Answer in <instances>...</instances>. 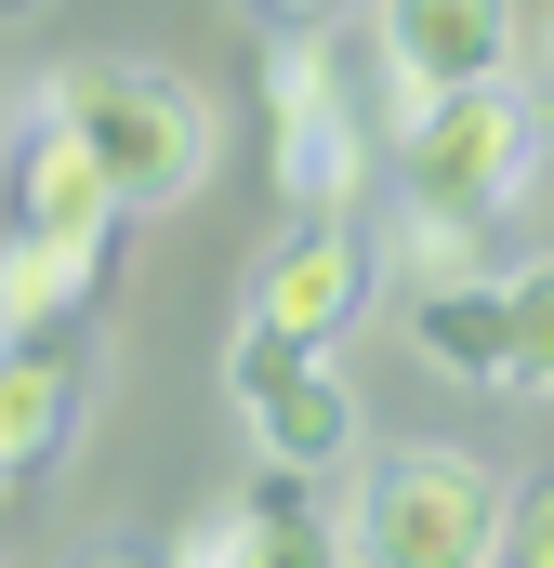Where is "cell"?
<instances>
[{"instance_id": "1", "label": "cell", "mask_w": 554, "mask_h": 568, "mask_svg": "<svg viewBox=\"0 0 554 568\" xmlns=\"http://www.w3.org/2000/svg\"><path fill=\"white\" fill-rule=\"evenodd\" d=\"M53 120L93 145V172H106L120 212H185L212 185V145H225L212 133V93L172 80V67H66Z\"/></svg>"}, {"instance_id": "2", "label": "cell", "mask_w": 554, "mask_h": 568, "mask_svg": "<svg viewBox=\"0 0 554 568\" xmlns=\"http://www.w3.org/2000/svg\"><path fill=\"white\" fill-rule=\"evenodd\" d=\"M397 199L422 212H515L529 185H542V106L515 93V80H462V93H397Z\"/></svg>"}, {"instance_id": "3", "label": "cell", "mask_w": 554, "mask_h": 568, "mask_svg": "<svg viewBox=\"0 0 554 568\" xmlns=\"http://www.w3.org/2000/svg\"><path fill=\"white\" fill-rule=\"evenodd\" d=\"M502 476L449 436L383 449L357 476V516H343V568H502Z\"/></svg>"}, {"instance_id": "4", "label": "cell", "mask_w": 554, "mask_h": 568, "mask_svg": "<svg viewBox=\"0 0 554 568\" xmlns=\"http://www.w3.org/2000/svg\"><path fill=\"white\" fill-rule=\"evenodd\" d=\"M225 397H238V424L265 463L290 476H330V463H357V397H343V371L304 344V331H238V357H225Z\"/></svg>"}, {"instance_id": "5", "label": "cell", "mask_w": 554, "mask_h": 568, "mask_svg": "<svg viewBox=\"0 0 554 568\" xmlns=\"http://www.w3.org/2000/svg\"><path fill=\"white\" fill-rule=\"evenodd\" d=\"M515 40H529L515 0H383V80H397V93L515 80Z\"/></svg>"}, {"instance_id": "6", "label": "cell", "mask_w": 554, "mask_h": 568, "mask_svg": "<svg viewBox=\"0 0 554 568\" xmlns=\"http://www.w3.org/2000/svg\"><path fill=\"white\" fill-rule=\"evenodd\" d=\"M13 225H66V239H106V225H120V199H106L93 145L53 120V80L13 106Z\"/></svg>"}, {"instance_id": "7", "label": "cell", "mask_w": 554, "mask_h": 568, "mask_svg": "<svg viewBox=\"0 0 554 568\" xmlns=\"http://www.w3.org/2000/svg\"><path fill=\"white\" fill-rule=\"evenodd\" d=\"M357 304H370V252H357L343 225H290L265 252V278H252V317H265V331H304V344H330Z\"/></svg>"}, {"instance_id": "8", "label": "cell", "mask_w": 554, "mask_h": 568, "mask_svg": "<svg viewBox=\"0 0 554 568\" xmlns=\"http://www.w3.org/2000/svg\"><path fill=\"white\" fill-rule=\"evenodd\" d=\"M93 291H106V239L13 225L0 239V344H53L66 317H93Z\"/></svg>"}, {"instance_id": "9", "label": "cell", "mask_w": 554, "mask_h": 568, "mask_svg": "<svg viewBox=\"0 0 554 568\" xmlns=\"http://www.w3.org/2000/svg\"><path fill=\"white\" fill-rule=\"evenodd\" d=\"M277 199H290V225H343V212L370 199V120H357V106L277 120Z\"/></svg>"}, {"instance_id": "10", "label": "cell", "mask_w": 554, "mask_h": 568, "mask_svg": "<svg viewBox=\"0 0 554 568\" xmlns=\"http://www.w3.org/2000/svg\"><path fill=\"white\" fill-rule=\"evenodd\" d=\"M410 344L462 384H515V291L502 278H435L410 291Z\"/></svg>"}, {"instance_id": "11", "label": "cell", "mask_w": 554, "mask_h": 568, "mask_svg": "<svg viewBox=\"0 0 554 568\" xmlns=\"http://www.w3.org/2000/svg\"><path fill=\"white\" fill-rule=\"evenodd\" d=\"M66 436H80V371L53 344H0V476L53 463Z\"/></svg>"}, {"instance_id": "12", "label": "cell", "mask_w": 554, "mask_h": 568, "mask_svg": "<svg viewBox=\"0 0 554 568\" xmlns=\"http://www.w3.org/2000/svg\"><path fill=\"white\" fill-rule=\"evenodd\" d=\"M397 278H410V291L489 278V225H475V212H422V199H410V225H397Z\"/></svg>"}, {"instance_id": "13", "label": "cell", "mask_w": 554, "mask_h": 568, "mask_svg": "<svg viewBox=\"0 0 554 568\" xmlns=\"http://www.w3.org/2000/svg\"><path fill=\"white\" fill-rule=\"evenodd\" d=\"M502 291H515V384L554 397V265H529V278H502Z\"/></svg>"}, {"instance_id": "14", "label": "cell", "mask_w": 554, "mask_h": 568, "mask_svg": "<svg viewBox=\"0 0 554 568\" xmlns=\"http://www.w3.org/2000/svg\"><path fill=\"white\" fill-rule=\"evenodd\" d=\"M502 568H554V489H515L502 503Z\"/></svg>"}, {"instance_id": "15", "label": "cell", "mask_w": 554, "mask_h": 568, "mask_svg": "<svg viewBox=\"0 0 554 568\" xmlns=\"http://www.w3.org/2000/svg\"><path fill=\"white\" fill-rule=\"evenodd\" d=\"M238 13H252V27H330L343 0H238Z\"/></svg>"}, {"instance_id": "16", "label": "cell", "mask_w": 554, "mask_h": 568, "mask_svg": "<svg viewBox=\"0 0 554 568\" xmlns=\"http://www.w3.org/2000/svg\"><path fill=\"white\" fill-rule=\"evenodd\" d=\"M93 568H172V556H145V542H106V556H93Z\"/></svg>"}, {"instance_id": "17", "label": "cell", "mask_w": 554, "mask_h": 568, "mask_svg": "<svg viewBox=\"0 0 554 568\" xmlns=\"http://www.w3.org/2000/svg\"><path fill=\"white\" fill-rule=\"evenodd\" d=\"M13 13H40V0H0V27H13Z\"/></svg>"}]
</instances>
